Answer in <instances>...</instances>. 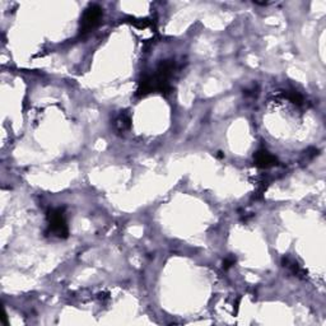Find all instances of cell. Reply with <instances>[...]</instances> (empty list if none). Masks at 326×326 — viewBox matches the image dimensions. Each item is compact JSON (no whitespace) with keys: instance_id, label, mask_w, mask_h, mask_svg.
Returning <instances> with one entry per match:
<instances>
[{"instance_id":"obj_1","label":"cell","mask_w":326,"mask_h":326,"mask_svg":"<svg viewBox=\"0 0 326 326\" xmlns=\"http://www.w3.org/2000/svg\"><path fill=\"white\" fill-rule=\"evenodd\" d=\"M46 219H48V233L57 238H67L69 236V227L64 208L49 209Z\"/></svg>"},{"instance_id":"obj_2","label":"cell","mask_w":326,"mask_h":326,"mask_svg":"<svg viewBox=\"0 0 326 326\" xmlns=\"http://www.w3.org/2000/svg\"><path fill=\"white\" fill-rule=\"evenodd\" d=\"M102 17H103V12H102L101 6L97 5V4H91L84 10L82 18H80L79 35L84 36L89 33L92 29H95L101 22Z\"/></svg>"},{"instance_id":"obj_3","label":"cell","mask_w":326,"mask_h":326,"mask_svg":"<svg viewBox=\"0 0 326 326\" xmlns=\"http://www.w3.org/2000/svg\"><path fill=\"white\" fill-rule=\"evenodd\" d=\"M253 162L259 168H270L278 166V159L276 155H273L266 149H259L253 153Z\"/></svg>"},{"instance_id":"obj_4","label":"cell","mask_w":326,"mask_h":326,"mask_svg":"<svg viewBox=\"0 0 326 326\" xmlns=\"http://www.w3.org/2000/svg\"><path fill=\"white\" fill-rule=\"evenodd\" d=\"M282 264L283 266L287 268L295 276L301 279H306V274H307V273H306V270H304L303 268H301V265H298V263L295 259H292V257L288 256L283 257Z\"/></svg>"},{"instance_id":"obj_5","label":"cell","mask_w":326,"mask_h":326,"mask_svg":"<svg viewBox=\"0 0 326 326\" xmlns=\"http://www.w3.org/2000/svg\"><path fill=\"white\" fill-rule=\"evenodd\" d=\"M131 126V120H130V116L125 112H121L119 116L115 119V127H116L119 131H126Z\"/></svg>"},{"instance_id":"obj_6","label":"cell","mask_w":326,"mask_h":326,"mask_svg":"<svg viewBox=\"0 0 326 326\" xmlns=\"http://www.w3.org/2000/svg\"><path fill=\"white\" fill-rule=\"evenodd\" d=\"M287 99L289 100L291 102H293V103H296V105L301 106L302 103H303V97H302L301 95L298 92H296V91H292V92H288L287 95H284Z\"/></svg>"},{"instance_id":"obj_7","label":"cell","mask_w":326,"mask_h":326,"mask_svg":"<svg viewBox=\"0 0 326 326\" xmlns=\"http://www.w3.org/2000/svg\"><path fill=\"white\" fill-rule=\"evenodd\" d=\"M234 263H236V256L229 255V256H227L225 260H223V265L222 266H223V269L225 270H228L232 265H234Z\"/></svg>"}]
</instances>
